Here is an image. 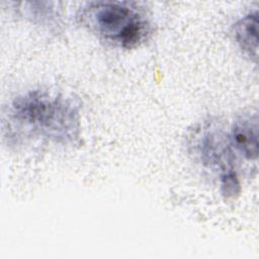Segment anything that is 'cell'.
<instances>
[{
    "instance_id": "6da1fadb",
    "label": "cell",
    "mask_w": 259,
    "mask_h": 259,
    "mask_svg": "<svg viewBox=\"0 0 259 259\" xmlns=\"http://www.w3.org/2000/svg\"><path fill=\"white\" fill-rule=\"evenodd\" d=\"M9 120L27 133L56 143H71L79 137V113L74 104L39 90L17 96L10 105Z\"/></svg>"
},
{
    "instance_id": "7a4b0ae2",
    "label": "cell",
    "mask_w": 259,
    "mask_h": 259,
    "mask_svg": "<svg viewBox=\"0 0 259 259\" xmlns=\"http://www.w3.org/2000/svg\"><path fill=\"white\" fill-rule=\"evenodd\" d=\"M79 18L99 38L122 49L139 47L151 32L146 15L127 2H91L83 7Z\"/></svg>"
},
{
    "instance_id": "3957f363",
    "label": "cell",
    "mask_w": 259,
    "mask_h": 259,
    "mask_svg": "<svg viewBox=\"0 0 259 259\" xmlns=\"http://www.w3.org/2000/svg\"><path fill=\"white\" fill-rule=\"evenodd\" d=\"M231 144L245 158L256 159L258 156V130L256 120L244 118L234 124L231 134Z\"/></svg>"
},
{
    "instance_id": "277c9868",
    "label": "cell",
    "mask_w": 259,
    "mask_h": 259,
    "mask_svg": "<svg viewBox=\"0 0 259 259\" xmlns=\"http://www.w3.org/2000/svg\"><path fill=\"white\" fill-rule=\"evenodd\" d=\"M235 40L250 58L257 59L258 54V14L257 11L243 16L234 26Z\"/></svg>"
},
{
    "instance_id": "5b68a950",
    "label": "cell",
    "mask_w": 259,
    "mask_h": 259,
    "mask_svg": "<svg viewBox=\"0 0 259 259\" xmlns=\"http://www.w3.org/2000/svg\"><path fill=\"white\" fill-rule=\"evenodd\" d=\"M220 178L222 193L227 197H235L240 190V182L235 171L222 174Z\"/></svg>"
}]
</instances>
